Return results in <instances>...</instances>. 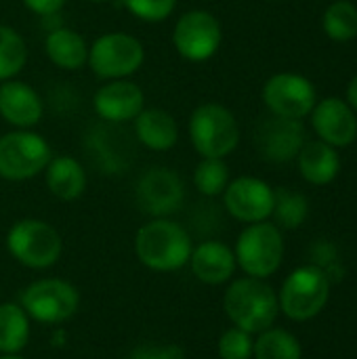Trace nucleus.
I'll return each instance as SVG.
<instances>
[{
	"label": "nucleus",
	"instance_id": "1",
	"mask_svg": "<svg viewBox=\"0 0 357 359\" xmlns=\"http://www.w3.org/2000/svg\"><path fill=\"white\" fill-rule=\"evenodd\" d=\"M191 250L194 242L189 231L170 217L149 219L135 233V255L139 263L158 273L183 269L189 263Z\"/></svg>",
	"mask_w": 357,
	"mask_h": 359
},
{
	"label": "nucleus",
	"instance_id": "2",
	"mask_svg": "<svg viewBox=\"0 0 357 359\" xmlns=\"http://www.w3.org/2000/svg\"><path fill=\"white\" fill-rule=\"evenodd\" d=\"M223 309L229 322L250 334H259L274 326L280 303L276 290L259 278L231 280L223 294Z\"/></svg>",
	"mask_w": 357,
	"mask_h": 359
},
{
	"label": "nucleus",
	"instance_id": "3",
	"mask_svg": "<svg viewBox=\"0 0 357 359\" xmlns=\"http://www.w3.org/2000/svg\"><path fill=\"white\" fill-rule=\"evenodd\" d=\"M187 135L200 158L225 160L240 145L238 118L229 107L217 101H206L194 107L187 122Z\"/></svg>",
	"mask_w": 357,
	"mask_h": 359
},
{
	"label": "nucleus",
	"instance_id": "4",
	"mask_svg": "<svg viewBox=\"0 0 357 359\" xmlns=\"http://www.w3.org/2000/svg\"><path fill=\"white\" fill-rule=\"evenodd\" d=\"M8 255L27 269H48L63 252L59 231L42 219H19L6 231Z\"/></svg>",
	"mask_w": 357,
	"mask_h": 359
},
{
	"label": "nucleus",
	"instance_id": "5",
	"mask_svg": "<svg viewBox=\"0 0 357 359\" xmlns=\"http://www.w3.org/2000/svg\"><path fill=\"white\" fill-rule=\"evenodd\" d=\"M53 158L48 141L34 128H13L0 135V179L29 181L44 172Z\"/></svg>",
	"mask_w": 357,
	"mask_h": 359
},
{
	"label": "nucleus",
	"instance_id": "6",
	"mask_svg": "<svg viewBox=\"0 0 357 359\" xmlns=\"http://www.w3.org/2000/svg\"><path fill=\"white\" fill-rule=\"evenodd\" d=\"M145 63L143 42L128 32H107L88 44V67L90 72L107 80H124L137 74Z\"/></svg>",
	"mask_w": 357,
	"mask_h": 359
},
{
	"label": "nucleus",
	"instance_id": "7",
	"mask_svg": "<svg viewBox=\"0 0 357 359\" xmlns=\"http://www.w3.org/2000/svg\"><path fill=\"white\" fill-rule=\"evenodd\" d=\"M234 255L238 267L248 278L265 280L274 276L284 259V238L280 233V227L269 221L244 227L238 236Z\"/></svg>",
	"mask_w": 357,
	"mask_h": 359
},
{
	"label": "nucleus",
	"instance_id": "8",
	"mask_svg": "<svg viewBox=\"0 0 357 359\" xmlns=\"http://www.w3.org/2000/svg\"><path fill=\"white\" fill-rule=\"evenodd\" d=\"M19 305L29 320L38 324L59 326L76 316L80 307V292L74 284L65 280L42 278L21 290Z\"/></svg>",
	"mask_w": 357,
	"mask_h": 359
},
{
	"label": "nucleus",
	"instance_id": "9",
	"mask_svg": "<svg viewBox=\"0 0 357 359\" xmlns=\"http://www.w3.org/2000/svg\"><path fill=\"white\" fill-rule=\"evenodd\" d=\"M330 280L318 265H303L295 269L282 284L278 303L286 318L307 322L316 318L328 303Z\"/></svg>",
	"mask_w": 357,
	"mask_h": 359
},
{
	"label": "nucleus",
	"instance_id": "10",
	"mask_svg": "<svg viewBox=\"0 0 357 359\" xmlns=\"http://www.w3.org/2000/svg\"><path fill=\"white\" fill-rule=\"evenodd\" d=\"M170 38L181 59L204 63L219 53L223 44V25L210 11L191 8L175 21Z\"/></svg>",
	"mask_w": 357,
	"mask_h": 359
},
{
	"label": "nucleus",
	"instance_id": "11",
	"mask_svg": "<svg viewBox=\"0 0 357 359\" xmlns=\"http://www.w3.org/2000/svg\"><path fill=\"white\" fill-rule=\"evenodd\" d=\"M135 202L151 219H164L181 210L185 183L181 175L166 166H151L135 183Z\"/></svg>",
	"mask_w": 357,
	"mask_h": 359
},
{
	"label": "nucleus",
	"instance_id": "12",
	"mask_svg": "<svg viewBox=\"0 0 357 359\" xmlns=\"http://www.w3.org/2000/svg\"><path fill=\"white\" fill-rule=\"evenodd\" d=\"M263 103L269 114L280 118L303 120L311 114L316 99V88L309 78L292 72L274 74L261 90Z\"/></svg>",
	"mask_w": 357,
	"mask_h": 359
},
{
	"label": "nucleus",
	"instance_id": "13",
	"mask_svg": "<svg viewBox=\"0 0 357 359\" xmlns=\"http://www.w3.org/2000/svg\"><path fill=\"white\" fill-rule=\"evenodd\" d=\"M221 196L227 215L246 225L267 221L274 212V189L259 177L231 179Z\"/></svg>",
	"mask_w": 357,
	"mask_h": 359
},
{
	"label": "nucleus",
	"instance_id": "14",
	"mask_svg": "<svg viewBox=\"0 0 357 359\" xmlns=\"http://www.w3.org/2000/svg\"><path fill=\"white\" fill-rule=\"evenodd\" d=\"M305 126L303 120L267 116L259 122L255 130V145L263 160L274 164L290 162L299 156L305 145Z\"/></svg>",
	"mask_w": 357,
	"mask_h": 359
},
{
	"label": "nucleus",
	"instance_id": "15",
	"mask_svg": "<svg viewBox=\"0 0 357 359\" xmlns=\"http://www.w3.org/2000/svg\"><path fill=\"white\" fill-rule=\"evenodd\" d=\"M143 107L145 93L130 78L107 80L97 88L93 97V109L105 124H130L141 114Z\"/></svg>",
	"mask_w": 357,
	"mask_h": 359
},
{
	"label": "nucleus",
	"instance_id": "16",
	"mask_svg": "<svg viewBox=\"0 0 357 359\" xmlns=\"http://www.w3.org/2000/svg\"><path fill=\"white\" fill-rule=\"evenodd\" d=\"M311 126L320 141L332 147H347L357 139V116L339 97H326L311 109Z\"/></svg>",
	"mask_w": 357,
	"mask_h": 359
},
{
	"label": "nucleus",
	"instance_id": "17",
	"mask_svg": "<svg viewBox=\"0 0 357 359\" xmlns=\"http://www.w3.org/2000/svg\"><path fill=\"white\" fill-rule=\"evenodd\" d=\"M44 116L40 93L23 80L0 82V118L13 128H34Z\"/></svg>",
	"mask_w": 357,
	"mask_h": 359
},
{
	"label": "nucleus",
	"instance_id": "18",
	"mask_svg": "<svg viewBox=\"0 0 357 359\" xmlns=\"http://www.w3.org/2000/svg\"><path fill=\"white\" fill-rule=\"evenodd\" d=\"M187 265L194 278L206 286H221L231 282L238 269L234 248H229L221 240H206L194 246Z\"/></svg>",
	"mask_w": 357,
	"mask_h": 359
},
{
	"label": "nucleus",
	"instance_id": "19",
	"mask_svg": "<svg viewBox=\"0 0 357 359\" xmlns=\"http://www.w3.org/2000/svg\"><path fill=\"white\" fill-rule=\"evenodd\" d=\"M130 124L137 143L149 151H168L179 143L177 118L164 107H143Z\"/></svg>",
	"mask_w": 357,
	"mask_h": 359
},
{
	"label": "nucleus",
	"instance_id": "20",
	"mask_svg": "<svg viewBox=\"0 0 357 359\" xmlns=\"http://www.w3.org/2000/svg\"><path fill=\"white\" fill-rule=\"evenodd\" d=\"M42 175L48 194L61 202H74L86 191V168L74 156H53Z\"/></svg>",
	"mask_w": 357,
	"mask_h": 359
},
{
	"label": "nucleus",
	"instance_id": "21",
	"mask_svg": "<svg viewBox=\"0 0 357 359\" xmlns=\"http://www.w3.org/2000/svg\"><path fill=\"white\" fill-rule=\"evenodd\" d=\"M44 53L55 67L65 72H80L88 63V42L80 32L65 25L46 32Z\"/></svg>",
	"mask_w": 357,
	"mask_h": 359
},
{
	"label": "nucleus",
	"instance_id": "22",
	"mask_svg": "<svg viewBox=\"0 0 357 359\" xmlns=\"http://www.w3.org/2000/svg\"><path fill=\"white\" fill-rule=\"evenodd\" d=\"M297 162H299L301 177L311 185H328L337 179L341 170V158L337 147L320 139L305 141V145L297 156Z\"/></svg>",
	"mask_w": 357,
	"mask_h": 359
},
{
	"label": "nucleus",
	"instance_id": "23",
	"mask_svg": "<svg viewBox=\"0 0 357 359\" xmlns=\"http://www.w3.org/2000/svg\"><path fill=\"white\" fill-rule=\"evenodd\" d=\"M29 318L19 303L0 305V353L17 355L29 343Z\"/></svg>",
	"mask_w": 357,
	"mask_h": 359
},
{
	"label": "nucleus",
	"instance_id": "24",
	"mask_svg": "<svg viewBox=\"0 0 357 359\" xmlns=\"http://www.w3.org/2000/svg\"><path fill=\"white\" fill-rule=\"evenodd\" d=\"M27 63V42L11 25L0 23V82L17 78Z\"/></svg>",
	"mask_w": 357,
	"mask_h": 359
},
{
	"label": "nucleus",
	"instance_id": "25",
	"mask_svg": "<svg viewBox=\"0 0 357 359\" xmlns=\"http://www.w3.org/2000/svg\"><path fill=\"white\" fill-rule=\"evenodd\" d=\"M255 359H301V343L295 334L282 328H267L259 332L255 347Z\"/></svg>",
	"mask_w": 357,
	"mask_h": 359
},
{
	"label": "nucleus",
	"instance_id": "26",
	"mask_svg": "<svg viewBox=\"0 0 357 359\" xmlns=\"http://www.w3.org/2000/svg\"><path fill=\"white\" fill-rule=\"evenodd\" d=\"M309 215V202L301 191L280 187L274 189V212L271 217L276 219L278 227L284 229H297L305 223Z\"/></svg>",
	"mask_w": 357,
	"mask_h": 359
},
{
	"label": "nucleus",
	"instance_id": "27",
	"mask_svg": "<svg viewBox=\"0 0 357 359\" xmlns=\"http://www.w3.org/2000/svg\"><path fill=\"white\" fill-rule=\"evenodd\" d=\"M322 27L330 40L347 42L357 36V6L349 0H335L322 19Z\"/></svg>",
	"mask_w": 357,
	"mask_h": 359
},
{
	"label": "nucleus",
	"instance_id": "28",
	"mask_svg": "<svg viewBox=\"0 0 357 359\" xmlns=\"http://www.w3.org/2000/svg\"><path fill=\"white\" fill-rule=\"evenodd\" d=\"M194 187L204 198H217L225 191L229 179V168L221 158H200L194 168Z\"/></svg>",
	"mask_w": 357,
	"mask_h": 359
},
{
	"label": "nucleus",
	"instance_id": "29",
	"mask_svg": "<svg viewBox=\"0 0 357 359\" xmlns=\"http://www.w3.org/2000/svg\"><path fill=\"white\" fill-rule=\"evenodd\" d=\"M120 6L137 21L162 23L175 13L177 0H120Z\"/></svg>",
	"mask_w": 357,
	"mask_h": 359
},
{
	"label": "nucleus",
	"instance_id": "30",
	"mask_svg": "<svg viewBox=\"0 0 357 359\" xmlns=\"http://www.w3.org/2000/svg\"><path fill=\"white\" fill-rule=\"evenodd\" d=\"M252 334L240 328H227L217 343V353L221 359H250L252 358Z\"/></svg>",
	"mask_w": 357,
	"mask_h": 359
},
{
	"label": "nucleus",
	"instance_id": "31",
	"mask_svg": "<svg viewBox=\"0 0 357 359\" xmlns=\"http://www.w3.org/2000/svg\"><path fill=\"white\" fill-rule=\"evenodd\" d=\"M128 359H185L179 345H143L137 347Z\"/></svg>",
	"mask_w": 357,
	"mask_h": 359
},
{
	"label": "nucleus",
	"instance_id": "32",
	"mask_svg": "<svg viewBox=\"0 0 357 359\" xmlns=\"http://www.w3.org/2000/svg\"><path fill=\"white\" fill-rule=\"evenodd\" d=\"M23 6L38 17H57V13L65 6V0H21Z\"/></svg>",
	"mask_w": 357,
	"mask_h": 359
},
{
	"label": "nucleus",
	"instance_id": "33",
	"mask_svg": "<svg viewBox=\"0 0 357 359\" xmlns=\"http://www.w3.org/2000/svg\"><path fill=\"white\" fill-rule=\"evenodd\" d=\"M311 255H314V261H316L314 265H318L322 269H326L330 265H337V250H335V246L330 242H318L314 246Z\"/></svg>",
	"mask_w": 357,
	"mask_h": 359
},
{
	"label": "nucleus",
	"instance_id": "34",
	"mask_svg": "<svg viewBox=\"0 0 357 359\" xmlns=\"http://www.w3.org/2000/svg\"><path fill=\"white\" fill-rule=\"evenodd\" d=\"M347 103L351 105L353 111H357V76L351 78V82L347 86Z\"/></svg>",
	"mask_w": 357,
	"mask_h": 359
},
{
	"label": "nucleus",
	"instance_id": "35",
	"mask_svg": "<svg viewBox=\"0 0 357 359\" xmlns=\"http://www.w3.org/2000/svg\"><path fill=\"white\" fill-rule=\"evenodd\" d=\"M65 330L63 328H57L55 332H53V337H50V343L55 345V347H61V345H65Z\"/></svg>",
	"mask_w": 357,
	"mask_h": 359
},
{
	"label": "nucleus",
	"instance_id": "36",
	"mask_svg": "<svg viewBox=\"0 0 357 359\" xmlns=\"http://www.w3.org/2000/svg\"><path fill=\"white\" fill-rule=\"evenodd\" d=\"M0 359H25V358H21V355L17 353V355H0Z\"/></svg>",
	"mask_w": 357,
	"mask_h": 359
},
{
	"label": "nucleus",
	"instance_id": "37",
	"mask_svg": "<svg viewBox=\"0 0 357 359\" xmlns=\"http://www.w3.org/2000/svg\"><path fill=\"white\" fill-rule=\"evenodd\" d=\"M86 2H93V4H103V2H112V0H86Z\"/></svg>",
	"mask_w": 357,
	"mask_h": 359
},
{
	"label": "nucleus",
	"instance_id": "38",
	"mask_svg": "<svg viewBox=\"0 0 357 359\" xmlns=\"http://www.w3.org/2000/svg\"><path fill=\"white\" fill-rule=\"evenodd\" d=\"M0 290H2V288H0Z\"/></svg>",
	"mask_w": 357,
	"mask_h": 359
}]
</instances>
